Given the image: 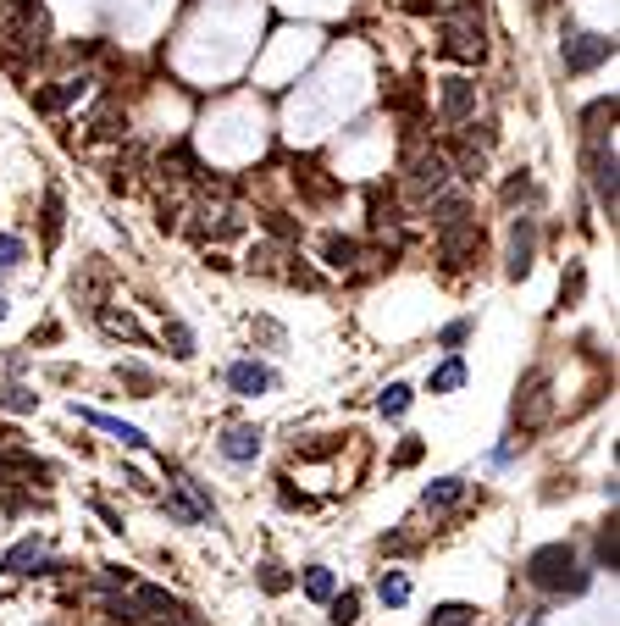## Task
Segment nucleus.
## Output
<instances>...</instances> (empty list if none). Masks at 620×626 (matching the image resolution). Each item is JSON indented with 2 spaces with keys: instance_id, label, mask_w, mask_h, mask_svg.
Instances as JSON below:
<instances>
[{
  "instance_id": "nucleus-10",
  "label": "nucleus",
  "mask_w": 620,
  "mask_h": 626,
  "mask_svg": "<svg viewBox=\"0 0 620 626\" xmlns=\"http://www.w3.org/2000/svg\"><path fill=\"white\" fill-rule=\"evenodd\" d=\"M227 388H233L239 399H261L266 388H277V372L250 355V361H233V366H227Z\"/></svg>"
},
{
  "instance_id": "nucleus-29",
  "label": "nucleus",
  "mask_w": 620,
  "mask_h": 626,
  "mask_svg": "<svg viewBox=\"0 0 620 626\" xmlns=\"http://www.w3.org/2000/svg\"><path fill=\"white\" fill-rule=\"evenodd\" d=\"M255 577H261V588H266V593H288V588H294V577H288V571L277 566V560H266V566L255 571Z\"/></svg>"
},
{
  "instance_id": "nucleus-27",
  "label": "nucleus",
  "mask_w": 620,
  "mask_h": 626,
  "mask_svg": "<svg viewBox=\"0 0 620 626\" xmlns=\"http://www.w3.org/2000/svg\"><path fill=\"white\" fill-rule=\"evenodd\" d=\"M0 405L6 410H39V394L23 388V383H12V388H0Z\"/></svg>"
},
{
  "instance_id": "nucleus-31",
  "label": "nucleus",
  "mask_w": 620,
  "mask_h": 626,
  "mask_svg": "<svg viewBox=\"0 0 620 626\" xmlns=\"http://www.w3.org/2000/svg\"><path fill=\"white\" fill-rule=\"evenodd\" d=\"M465 338H471V322H465V316H460V322H449V327H443V333H438V344H443V350H460Z\"/></svg>"
},
{
  "instance_id": "nucleus-23",
  "label": "nucleus",
  "mask_w": 620,
  "mask_h": 626,
  "mask_svg": "<svg viewBox=\"0 0 620 626\" xmlns=\"http://www.w3.org/2000/svg\"><path fill=\"white\" fill-rule=\"evenodd\" d=\"M377 410H382V416H394V422H399V416H405V410H410V388H405V383H388V388H382V394H377Z\"/></svg>"
},
{
  "instance_id": "nucleus-16",
  "label": "nucleus",
  "mask_w": 620,
  "mask_h": 626,
  "mask_svg": "<svg viewBox=\"0 0 620 626\" xmlns=\"http://www.w3.org/2000/svg\"><path fill=\"white\" fill-rule=\"evenodd\" d=\"M615 95H604V100H593V106L582 111V133L587 139H609V128H615Z\"/></svg>"
},
{
  "instance_id": "nucleus-24",
  "label": "nucleus",
  "mask_w": 620,
  "mask_h": 626,
  "mask_svg": "<svg viewBox=\"0 0 620 626\" xmlns=\"http://www.w3.org/2000/svg\"><path fill=\"white\" fill-rule=\"evenodd\" d=\"M305 593H310V599H316V604H327V599H333V593H338L333 571H327V566H310V571H305Z\"/></svg>"
},
{
  "instance_id": "nucleus-2",
  "label": "nucleus",
  "mask_w": 620,
  "mask_h": 626,
  "mask_svg": "<svg viewBox=\"0 0 620 626\" xmlns=\"http://www.w3.org/2000/svg\"><path fill=\"white\" fill-rule=\"evenodd\" d=\"M443 56L454 61H482L488 56V28H482V6L477 0H460L449 17H443Z\"/></svg>"
},
{
  "instance_id": "nucleus-26",
  "label": "nucleus",
  "mask_w": 620,
  "mask_h": 626,
  "mask_svg": "<svg viewBox=\"0 0 620 626\" xmlns=\"http://www.w3.org/2000/svg\"><path fill=\"white\" fill-rule=\"evenodd\" d=\"M161 338L172 344V355H178V361H189V355H194V333H189L183 322H167V327H161Z\"/></svg>"
},
{
  "instance_id": "nucleus-11",
  "label": "nucleus",
  "mask_w": 620,
  "mask_h": 626,
  "mask_svg": "<svg viewBox=\"0 0 620 626\" xmlns=\"http://www.w3.org/2000/svg\"><path fill=\"white\" fill-rule=\"evenodd\" d=\"M471 117H477V84L471 78H443V122L460 128Z\"/></svg>"
},
{
  "instance_id": "nucleus-4",
  "label": "nucleus",
  "mask_w": 620,
  "mask_h": 626,
  "mask_svg": "<svg viewBox=\"0 0 620 626\" xmlns=\"http://www.w3.org/2000/svg\"><path fill=\"white\" fill-rule=\"evenodd\" d=\"M549 410H554L549 372H532L521 383V394H515V427H521V433H537V427L549 422Z\"/></svg>"
},
{
  "instance_id": "nucleus-28",
  "label": "nucleus",
  "mask_w": 620,
  "mask_h": 626,
  "mask_svg": "<svg viewBox=\"0 0 620 626\" xmlns=\"http://www.w3.org/2000/svg\"><path fill=\"white\" fill-rule=\"evenodd\" d=\"M100 322H106V327H111V333H122V338H133V344H144V327H139V322H133V316H128V311H106V316H100Z\"/></svg>"
},
{
  "instance_id": "nucleus-18",
  "label": "nucleus",
  "mask_w": 620,
  "mask_h": 626,
  "mask_svg": "<svg viewBox=\"0 0 620 626\" xmlns=\"http://www.w3.org/2000/svg\"><path fill=\"white\" fill-rule=\"evenodd\" d=\"M593 560H598V571H615V566H620V527H615V521H604V527H598Z\"/></svg>"
},
{
  "instance_id": "nucleus-25",
  "label": "nucleus",
  "mask_w": 620,
  "mask_h": 626,
  "mask_svg": "<svg viewBox=\"0 0 620 626\" xmlns=\"http://www.w3.org/2000/svg\"><path fill=\"white\" fill-rule=\"evenodd\" d=\"M499 194H504V205H521V200H532V194H537V189H532V172H510Z\"/></svg>"
},
{
  "instance_id": "nucleus-19",
  "label": "nucleus",
  "mask_w": 620,
  "mask_h": 626,
  "mask_svg": "<svg viewBox=\"0 0 620 626\" xmlns=\"http://www.w3.org/2000/svg\"><path fill=\"white\" fill-rule=\"evenodd\" d=\"M377 599H382V604H394V610H399V604H410V577H405V571H382Z\"/></svg>"
},
{
  "instance_id": "nucleus-30",
  "label": "nucleus",
  "mask_w": 620,
  "mask_h": 626,
  "mask_svg": "<svg viewBox=\"0 0 620 626\" xmlns=\"http://www.w3.org/2000/svg\"><path fill=\"white\" fill-rule=\"evenodd\" d=\"M61 239V194H45V244Z\"/></svg>"
},
{
  "instance_id": "nucleus-33",
  "label": "nucleus",
  "mask_w": 620,
  "mask_h": 626,
  "mask_svg": "<svg viewBox=\"0 0 620 626\" xmlns=\"http://www.w3.org/2000/svg\"><path fill=\"white\" fill-rule=\"evenodd\" d=\"M117 377H122V383H128V388H144V394H150V388H155V377L144 372V366H117Z\"/></svg>"
},
{
  "instance_id": "nucleus-20",
  "label": "nucleus",
  "mask_w": 620,
  "mask_h": 626,
  "mask_svg": "<svg viewBox=\"0 0 620 626\" xmlns=\"http://www.w3.org/2000/svg\"><path fill=\"white\" fill-rule=\"evenodd\" d=\"M454 388H465V361L460 355H449V361L432 372V394H454Z\"/></svg>"
},
{
  "instance_id": "nucleus-1",
  "label": "nucleus",
  "mask_w": 620,
  "mask_h": 626,
  "mask_svg": "<svg viewBox=\"0 0 620 626\" xmlns=\"http://www.w3.org/2000/svg\"><path fill=\"white\" fill-rule=\"evenodd\" d=\"M526 582H532V588H543V593H587L593 588V571H582L576 566V549L571 543H543V549H532L526 554Z\"/></svg>"
},
{
  "instance_id": "nucleus-14",
  "label": "nucleus",
  "mask_w": 620,
  "mask_h": 626,
  "mask_svg": "<svg viewBox=\"0 0 620 626\" xmlns=\"http://www.w3.org/2000/svg\"><path fill=\"white\" fill-rule=\"evenodd\" d=\"M72 410H78V405H72ZM78 422H89V427H100V433L122 438L128 449H144V444H150V438H144L133 422H117V416H106V410H78Z\"/></svg>"
},
{
  "instance_id": "nucleus-21",
  "label": "nucleus",
  "mask_w": 620,
  "mask_h": 626,
  "mask_svg": "<svg viewBox=\"0 0 620 626\" xmlns=\"http://www.w3.org/2000/svg\"><path fill=\"white\" fill-rule=\"evenodd\" d=\"M327 621H333V626H355L360 621V593H333V599H327Z\"/></svg>"
},
{
  "instance_id": "nucleus-17",
  "label": "nucleus",
  "mask_w": 620,
  "mask_h": 626,
  "mask_svg": "<svg viewBox=\"0 0 620 626\" xmlns=\"http://www.w3.org/2000/svg\"><path fill=\"white\" fill-rule=\"evenodd\" d=\"M322 261L333 266V272H349V266L360 261V239H344V233H327V239H322Z\"/></svg>"
},
{
  "instance_id": "nucleus-12",
  "label": "nucleus",
  "mask_w": 620,
  "mask_h": 626,
  "mask_svg": "<svg viewBox=\"0 0 620 626\" xmlns=\"http://www.w3.org/2000/svg\"><path fill=\"white\" fill-rule=\"evenodd\" d=\"M432 228H460V222H471V200L465 194H454L449 183H443L438 194H432Z\"/></svg>"
},
{
  "instance_id": "nucleus-22",
  "label": "nucleus",
  "mask_w": 620,
  "mask_h": 626,
  "mask_svg": "<svg viewBox=\"0 0 620 626\" xmlns=\"http://www.w3.org/2000/svg\"><path fill=\"white\" fill-rule=\"evenodd\" d=\"M427 626H477V610H471V604H460V599H449V604H438V610H432Z\"/></svg>"
},
{
  "instance_id": "nucleus-36",
  "label": "nucleus",
  "mask_w": 620,
  "mask_h": 626,
  "mask_svg": "<svg viewBox=\"0 0 620 626\" xmlns=\"http://www.w3.org/2000/svg\"><path fill=\"white\" fill-rule=\"evenodd\" d=\"M255 333H261L266 344H277V338H283V327H277V322H255Z\"/></svg>"
},
{
  "instance_id": "nucleus-8",
  "label": "nucleus",
  "mask_w": 620,
  "mask_h": 626,
  "mask_svg": "<svg viewBox=\"0 0 620 626\" xmlns=\"http://www.w3.org/2000/svg\"><path fill=\"white\" fill-rule=\"evenodd\" d=\"M532 261H537V217H515V228H510V255H504V272L521 283L526 272H532Z\"/></svg>"
},
{
  "instance_id": "nucleus-15",
  "label": "nucleus",
  "mask_w": 620,
  "mask_h": 626,
  "mask_svg": "<svg viewBox=\"0 0 620 626\" xmlns=\"http://www.w3.org/2000/svg\"><path fill=\"white\" fill-rule=\"evenodd\" d=\"M460 499H465V477H438V482H427L421 505H427L432 516H443V510H454Z\"/></svg>"
},
{
  "instance_id": "nucleus-32",
  "label": "nucleus",
  "mask_w": 620,
  "mask_h": 626,
  "mask_svg": "<svg viewBox=\"0 0 620 626\" xmlns=\"http://www.w3.org/2000/svg\"><path fill=\"white\" fill-rule=\"evenodd\" d=\"M23 239H17V233H0V266H17V261H23Z\"/></svg>"
},
{
  "instance_id": "nucleus-7",
  "label": "nucleus",
  "mask_w": 620,
  "mask_h": 626,
  "mask_svg": "<svg viewBox=\"0 0 620 626\" xmlns=\"http://www.w3.org/2000/svg\"><path fill=\"white\" fill-rule=\"evenodd\" d=\"M438 255L449 272L471 266V255H482V228L477 222H460V228H438Z\"/></svg>"
},
{
  "instance_id": "nucleus-9",
  "label": "nucleus",
  "mask_w": 620,
  "mask_h": 626,
  "mask_svg": "<svg viewBox=\"0 0 620 626\" xmlns=\"http://www.w3.org/2000/svg\"><path fill=\"white\" fill-rule=\"evenodd\" d=\"M0 571H6V577H45V571H56V560L45 554V543H39V538H23V543L6 549Z\"/></svg>"
},
{
  "instance_id": "nucleus-6",
  "label": "nucleus",
  "mask_w": 620,
  "mask_h": 626,
  "mask_svg": "<svg viewBox=\"0 0 620 626\" xmlns=\"http://www.w3.org/2000/svg\"><path fill=\"white\" fill-rule=\"evenodd\" d=\"M609 56H615V39H609V34H571V39H565V73H571V78L604 67Z\"/></svg>"
},
{
  "instance_id": "nucleus-3",
  "label": "nucleus",
  "mask_w": 620,
  "mask_h": 626,
  "mask_svg": "<svg viewBox=\"0 0 620 626\" xmlns=\"http://www.w3.org/2000/svg\"><path fill=\"white\" fill-rule=\"evenodd\" d=\"M587 183H593V200L609 222L620 211V161H615V139H587Z\"/></svg>"
},
{
  "instance_id": "nucleus-34",
  "label": "nucleus",
  "mask_w": 620,
  "mask_h": 626,
  "mask_svg": "<svg viewBox=\"0 0 620 626\" xmlns=\"http://www.w3.org/2000/svg\"><path fill=\"white\" fill-rule=\"evenodd\" d=\"M421 449H427L421 438H405V444H399V455H394V466H416V460H421Z\"/></svg>"
},
{
  "instance_id": "nucleus-5",
  "label": "nucleus",
  "mask_w": 620,
  "mask_h": 626,
  "mask_svg": "<svg viewBox=\"0 0 620 626\" xmlns=\"http://www.w3.org/2000/svg\"><path fill=\"white\" fill-rule=\"evenodd\" d=\"M443 183H449V156H443V150H421V156H410V167H405L410 200H432Z\"/></svg>"
},
{
  "instance_id": "nucleus-13",
  "label": "nucleus",
  "mask_w": 620,
  "mask_h": 626,
  "mask_svg": "<svg viewBox=\"0 0 620 626\" xmlns=\"http://www.w3.org/2000/svg\"><path fill=\"white\" fill-rule=\"evenodd\" d=\"M216 449H222V460H233V466H250V460L261 455V427H227Z\"/></svg>"
},
{
  "instance_id": "nucleus-37",
  "label": "nucleus",
  "mask_w": 620,
  "mask_h": 626,
  "mask_svg": "<svg viewBox=\"0 0 620 626\" xmlns=\"http://www.w3.org/2000/svg\"><path fill=\"white\" fill-rule=\"evenodd\" d=\"M0 322H6V300H0Z\"/></svg>"
},
{
  "instance_id": "nucleus-35",
  "label": "nucleus",
  "mask_w": 620,
  "mask_h": 626,
  "mask_svg": "<svg viewBox=\"0 0 620 626\" xmlns=\"http://www.w3.org/2000/svg\"><path fill=\"white\" fill-rule=\"evenodd\" d=\"M377 549H382V554H410V549H416V538H405V532H394V538H382Z\"/></svg>"
}]
</instances>
